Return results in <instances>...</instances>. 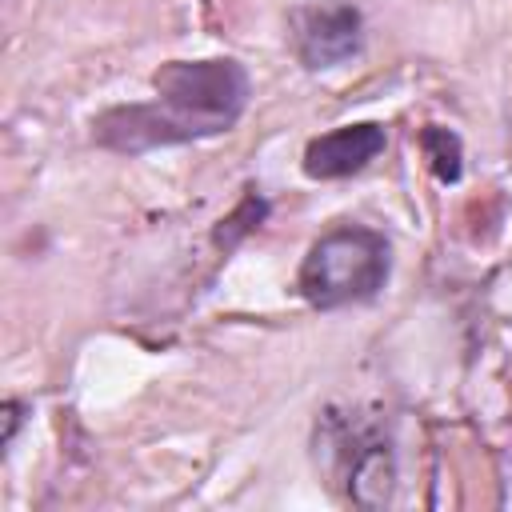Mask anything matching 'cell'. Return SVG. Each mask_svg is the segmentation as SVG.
Here are the masks:
<instances>
[{
  "instance_id": "1",
  "label": "cell",
  "mask_w": 512,
  "mask_h": 512,
  "mask_svg": "<svg viewBox=\"0 0 512 512\" xmlns=\"http://www.w3.org/2000/svg\"><path fill=\"white\" fill-rule=\"evenodd\" d=\"M156 100L120 104L92 120V140L108 152L140 156L148 148L188 144L228 132L248 108V72L228 60H172L152 76Z\"/></svg>"
},
{
  "instance_id": "2",
  "label": "cell",
  "mask_w": 512,
  "mask_h": 512,
  "mask_svg": "<svg viewBox=\"0 0 512 512\" xmlns=\"http://www.w3.org/2000/svg\"><path fill=\"white\" fill-rule=\"evenodd\" d=\"M388 272H392L388 236L376 228H364V224H340V228L324 232L300 260L296 292L312 308L332 312L344 304L372 300L384 288Z\"/></svg>"
},
{
  "instance_id": "3",
  "label": "cell",
  "mask_w": 512,
  "mask_h": 512,
  "mask_svg": "<svg viewBox=\"0 0 512 512\" xmlns=\"http://www.w3.org/2000/svg\"><path fill=\"white\" fill-rule=\"evenodd\" d=\"M324 444H336V460L344 472L348 500L356 508H384L396 492V452L380 428L352 424L344 416L324 420Z\"/></svg>"
},
{
  "instance_id": "4",
  "label": "cell",
  "mask_w": 512,
  "mask_h": 512,
  "mask_svg": "<svg viewBox=\"0 0 512 512\" xmlns=\"http://www.w3.org/2000/svg\"><path fill=\"white\" fill-rule=\"evenodd\" d=\"M364 44V16L352 4H308L292 12V48L304 68H336Z\"/></svg>"
},
{
  "instance_id": "5",
  "label": "cell",
  "mask_w": 512,
  "mask_h": 512,
  "mask_svg": "<svg viewBox=\"0 0 512 512\" xmlns=\"http://www.w3.org/2000/svg\"><path fill=\"white\" fill-rule=\"evenodd\" d=\"M388 144V132L384 124H344V128H332L316 140H308L304 148V176L308 180H344L360 168H368Z\"/></svg>"
},
{
  "instance_id": "6",
  "label": "cell",
  "mask_w": 512,
  "mask_h": 512,
  "mask_svg": "<svg viewBox=\"0 0 512 512\" xmlns=\"http://www.w3.org/2000/svg\"><path fill=\"white\" fill-rule=\"evenodd\" d=\"M420 152L432 168V176L440 184H456L460 172H464V148H460V136L452 128H440V124H424L420 128Z\"/></svg>"
},
{
  "instance_id": "7",
  "label": "cell",
  "mask_w": 512,
  "mask_h": 512,
  "mask_svg": "<svg viewBox=\"0 0 512 512\" xmlns=\"http://www.w3.org/2000/svg\"><path fill=\"white\" fill-rule=\"evenodd\" d=\"M264 216H268V200H264L256 188H248V196H244V200H240V204L220 220V228H216V236H212V240H216L224 252H232V248H236L252 228H260V220H264Z\"/></svg>"
},
{
  "instance_id": "8",
  "label": "cell",
  "mask_w": 512,
  "mask_h": 512,
  "mask_svg": "<svg viewBox=\"0 0 512 512\" xmlns=\"http://www.w3.org/2000/svg\"><path fill=\"white\" fill-rule=\"evenodd\" d=\"M16 428H20V404H16V400H8V404H4V440H0L4 448L12 444V436H16Z\"/></svg>"
}]
</instances>
